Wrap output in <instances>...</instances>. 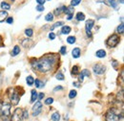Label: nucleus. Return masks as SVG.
Here are the masks:
<instances>
[{"instance_id":"nucleus-40","label":"nucleus","mask_w":124,"mask_h":121,"mask_svg":"<svg viewBox=\"0 0 124 121\" xmlns=\"http://www.w3.org/2000/svg\"><path fill=\"white\" fill-rule=\"evenodd\" d=\"M36 1V3L38 4V5H44V3L46 2L45 0H35Z\"/></svg>"},{"instance_id":"nucleus-37","label":"nucleus","mask_w":124,"mask_h":121,"mask_svg":"<svg viewBox=\"0 0 124 121\" xmlns=\"http://www.w3.org/2000/svg\"><path fill=\"white\" fill-rule=\"evenodd\" d=\"M49 38H50V39H52H52H54V38H55V34H54V33H52V32H51V33L49 34Z\"/></svg>"},{"instance_id":"nucleus-22","label":"nucleus","mask_w":124,"mask_h":121,"mask_svg":"<svg viewBox=\"0 0 124 121\" xmlns=\"http://www.w3.org/2000/svg\"><path fill=\"white\" fill-rule=\"evenodd\" d=\"M63 24H64L63 21H57V22H55V23L51 27V32H52L54 28H57V27H60V26H63Z\"/></svg>"},{"instance_id":"nucleus-50","label":"nucleus","mask_w":124,"mask_h":121,"mask_svg":"<svg viewBox=\"0 0 124 121\" xmlns=\"http://www.w3.org/2000/svg\"><path fill=\"white\" fill-rule=\"evenodd\" d=\"M48 1H51V0H48Z\"/></svg>"},{"instance_id":"nucleus-21","label":"nucleus","mask_w":124,"mask_h":121,"mask_svg":"<svg viewBox=\"0 0 124 121\" xmlns=\"http://www.w3.org/2000/svg\"><path fill=\"white\" fill-rule=\"evenodd\" d=\"M33 84H35V87H36L37 88H43V87H44V83H43L42 81L38 80V79L34 80V83H33Z\"/></svg>"},{"instance_id":"nucleus-1","label":"nucleus","mask_w":124,"mask_h":121,"mask_svg":"<svg viewBox=\"0 0 124 121\" xmlns=\"http://www.w3.org/2000/svg\"><path fill=\"white\" fill-rule=\"evenodd\" d=\"M54 64H55V57L53 55H46L40 58L39 60H35L33 63H32V66L33 69L41 73H47L53 68Z\"/></svg>"},{"instance_id":"nucleus-19","label":"nucleus","mask_w":124,"mask_h":121,"mask_svg":"<svg viewBox=\"0 0 124 121\" xmlns=\"http://www.w3.org/2000/svg\"><path fill=\"white\" fill-rule=\"evenodd\" d=\"M76 18L78 21H83V20H85V15H84L83 13L79 12V13H77V14H76Z\"/></svg>"},{"instance_id":"nucleus-13","label":"nucleus","mask_w":124,"mask_h":121,"mask_svg":"<svg viewBox=\"0 0 124 121\" xmlns=\"http://www.w3.org/2000/svg\"><path fill=\"white\" fill-rule=\"evenodd\" d=\"M66 8H67V7H65V6H62V7H60V8H57V9H55V11H54L53 14H54L55 16H60L62 13H65Z\"/></svg>"},{"instance_id":"nucleus-33","label":"nucleus","mask_w":124,"mask_h":121,"mask_svg":"<svg viewBox=\"0 0 124 121\" xmlns=\"http://www.w3.org/2000/svg\"><path fill=\"white\" fill-rule=\"evenodd\" d=\"M52 103H53V98H52V97H49V98H47L45 100V104L46 105H51Z\"/></svg>"},{"instance_id":"nucleus-2","label":"nucleus","mask_w":124,"mask_h":121,"mask_svg":"<svg viewBox=\"0 0 124 121\" xmlns=\"http://www.w3.org/2000/svg\"><path fill=\"white\" fill-rule=\"evenodd\" d=\"M11 107L12 104L7 101L0 103V116L2 118H9V116L11 115Z\"/></svg>"},{"instance_id":"nucleus-44","label":"nucleus","mask_w":124,"mask_h":121,"mask_svg":"<svg viewBox=\"0 0 124 121\" xmlns=\"http://www.w3.org/2000/svg\"><path fill=\"white\" fill-rule=\"evenodd\" d=\"M73 85H74L76 88H79V87H80V83H79V82H74Z\"/></svg>"},{"instance_id":"nucleus-35","label":"nucleus","mask_w":124,"mask_h":121,"mask_svg":"<svg viewBox=\"0 0 124 121\" xmlns=\"http://www.w3.org/2000/svg\"><path fill=\"white\" fill-rule=\"evenodd\" d=\"M35 9H36V11H38V12H43V11L45 10L44 5H37Z\"/></svg>"},{"instance_id":"nucleus-14","label":"nucleus","mask_w":124,"mask_h":121,"mask_svg":"<svg viewBox=\"0 0 124 121\" xmlns=\"http://www.w3.org/2000/svg\"><path fill=\"white\" fill-rule=\"evenodd\" d=\"M71 31H72V28L70 26H62L61 34L62 35H68V34H70Z\"/></svg>"},{"instance_id":"nucleus-28","label":"nucleus","mask_w":124,"mask_h":121,"mask_svg":"<svg viewBox=\"0 0 124 121\" xmlns=\"http://www.w3.org/2000/svg\"><path fill=\"white\" fill-rule=\"evenodd\" d=\"M25 34H26L27 37L31 38V37H33V29L29 28V29H26V30H25Z\"/></svg>"},{"instance_id":"nucleus-16","label":"nucleus","mask_w":124,"mask_h":121,"mask_svg":"<svg viewBox=\"0 0 124 121\" xmlns=\"http://www.w3.org/2000/svg\"><path fill=\"white\" fill-rule=\"evenodd\" d=\"M37 91L35 89H33L32 90V96H31V103H34L36 100H37Z\"/></svg>"},{"instance_id":"nucleus-23","label":"nucleus","mask_w":124,"mask_h":121,"mask_svg":"<svg viewBox=\"0 0 124 121\" xmlns=\"http://www.w3.org/2000/svg\"><path fill=\"white\" fill-rule=\"evenodd\" d=\"M116 32H117L118 34H123V33H124V24H123V23H120V24L117 26Z\"/></svg>"},{"instance_id":"nucleus-8","label":"nucleus","mask_w":124,"mask_h":121,"mask_svg":"<svg viewBox=\"0 0 124 121\" xmlns=\"http://www.w3.org/2000/svg\"><path fill=\"white\" fill-rule=\"evenodd\" d=\"M41 110H42V104H41V102H36L35 104H34V106H33V116H37L40 112H41Z\"/></svg>"},{"instance_id":"nucleus-6","label":"nucleus","mask_w":124,"mask_h":121,"mask_svg":"<svg viewBox=\"0 0 124 121\" xmlns=\"http://www.w3.org/2000/svg\"><path fill=\"white\" fill-rule=\"evenodd\" d=\"M10 98H11V104L12 105H17L20 101V96H19V94L16 90H13V93L10 94Z\"/></svg>"},{"instance_id":"nucleus-47","label":"nucleus","mask_w":124,"mask_h":121,"mask_svg":"<svg viewBox=\"0 0 124 121\" xmlns=\"http://www.w3.org/2000/svg\"><path fill=\"white\" fill-rule=\"evenodd\" d=\"M3 121H9L8 118H3Z\"/></svg>"},{"instance_id":"nucleus-32","label":"nucleus","mask_w":124,"mask_h":121,"mask_svg":"<svg viewBox=\"0 0 124 121\" xmlns=\"http://www.w3.org/2000/svg\"><path fill=\"white\" fill-rule=\"evenodd\" d=\"M80 2H81V0H72V1H71V6H73V7L77 6V5L80 4Z\"/></svg>"},{"instance_id":"nucleus-25","label":"nucleus","mask_w":124,"mask_h":121,"mask_svg":"<svg viewBox=\"0 0 124 121\" xmlns=\"http://www.w3.org/2000/svg\"><path fill=\"white\" fill-rule=\"evenodd\" d=\"M53 14L52 13H49V14H47L46 15V16H45V20L46 21H52L53 20Z\"/></svg>"},{"instance_id":"nucleus-43","label":"nucleus","mask_w":124,"mask_h":121,"mask_svg":"<svg viewBox=\"0 0 124 121\" xmlns=\"http://www.w3.org/2000/svg\"><path fill=\"white\" fill-rule=\"evenodd\" d=\"M43 98H44V93L41 92V93H39V94L37 95V99H38V100H42Z\"/></svg>"},{"instance_id":"nucleus-27","label":"nucleus","mask_w":124,"mask_h":121,"mask_svg":"<svg viewBox=\"0 0 124 121\" xmlns=\"http://www.w3.org/2000/svg\"><path fill=\"white\" fill-rule=\"evenodd\" d=\"M108 1H109V5L110 6H112L114 9H117V3H116V1H114V0H108Z\"/></svg>"},{"instance_id":"nucleus-41","label":"nucleus","mask_w":124,"mask_h":121,"mask_svg":"<svg viewBox=\"0 0 124 121\" xmlns=\"http://www.w3.org/2000/svg\"><path fill=\"white\" fill-rule=\"evenodd\" d=\"M78 80H79V82H82V81L84 80V75H83L82 72L79 74V76H78Z\"/></svg>"},{"instance_id":"nucleus-11","label":"nucleus","mask_w":124,"mask_h":121,"mask_svg":"<svg viewBox=\"0 0 124 121\" xmlns=\"http://www.w3.org/2000/svg\"><path fill=\"white\" fill-rule=\"evenodd\" d=\"M80 54H81V50H80V48H78V47L74 48V49L72 50V56H73V58H75V59L79 58V57H80Z\"/></svg>"},{"instance_id":"nucleus-7","label":"nucleus","mask_w":124,"mask_h":121,"mask_svg":"<svg viewBox=\"0 0 124 121\" xmlns=\"http://www.w3.org/2000/svg\"><path fill=\"white\" fill-rule=\"evenodd\" d=\"M106 121H118V115L115 114L114 110H109L106 113Z\"/></svg>"},{"instance_id":"nucleus-38","label":"nucleus","mask_w":124,"mask_h":121,"mask_svg":"<svg viewBox=\"0 0 124 121\" xmlns=\"http://www.w3.org/2000/svg\"><path fill=\"white\" fill-rule=\"evenodd\" d=\"M22 114H23V118H28V117H29V112H28V110H23Z\"/></svg>"},{"instance_id":"nucleus-46","label":"nucleus","mask_w":124,"mask_h":121,"mask_svg":"<svg viewBox=\"0 0 124 121\" xmlns=\"http://www.w3.org/2000/svg\"><path fill=\"white\" fill-rule=\"evenodd\" d=\"M118 2H120L121 4H123V0H118Z\"/></svg>"},{"instance_id":"nucleus-15","label":"nucleus","mask_w":124,"mask_h":121,"mask_svg":"<svg viewBox=\"0 0 124 121\" xmlns=\"http://www.w3.org/2000/svg\"><path fill=\"white\" fill-rule=\"evenodd\" d=\"M8 17V13L7 11H0V22L5 21V19Z\"/></svg>"},{"instance_id":"nucleus-18","label":"nucleus","mask_w":124,"mask_h":121,"mask_svg":"<svg viewBox=\"0 0 124 121\" xmlns=\"http://www.w3.org/2000/svg\"><path fill=\"white\" fill-rule=\"evenodd\" d=\"M19 53H20V47H19L18 45L14 46V49H13V53H12V56H13V57H15V56H17V55H18Z\"/></svg>"},{"instance_id":"nucleus-5","label":"nucleus","mask_w":124,"mask_h":121,"mask_svg":"<svg viewBox=\"0 0 124 121\" xmlns=\"http://www.w3.org/2000/svg\"><path fill=\"white\" fill-rule=\"evenodd\" d=\"M93 70H94L95 74H96V75H102V74H104V72H105V70H106V67H105L103 65L96 64V65L94 66Z\"/></svg>"},{"instance_id":"nucleus-4","label":"nucleus","mask_w":124,"mask_h":121,"mask_svg":"<svg viewBox=\"0 0 124 121\" xmlns=\"http://www.w3.org/2000/svg\"><path fill=\"white\" fill-rule=\"evenodd\" d=\"M22 112H23V110L20 108L15 109V110L14 111V114L12 116V121H22V119H23Z\"/></svg>"},{"instance_id":"nucleus-26","label":"nucleus","mask_w":124,"mask_h":121,"mask_svg":"<svg viewBox=\"0 0 124 121\" xmlns=\"http://www.w3.org/2000/svg\"><path fill=\"white\" fill-rule=\"evenodd\" d=\"M67 42H68L69 44H74V43L76 42V37H74V36L68 37V38H67Z\"/></svg>"},{"instance_id":"nucleus-45","label":"nucleus","mask_w":124,"mask_h":121,"mask_svg":"<svg viewBox=\"0 0 124 121\" xmlns=\"http://www.w3.org/2000/svg\"><path fill=\"white\" fill-rule=\"evenodd\" d=\"M61 89H63V88H62L61 86H58V87H56V88H54V91H57V90H61Z\"/></svg>"},{"instance_id":"nucleus-31","label":"nucleus","mask_w":124,"mask_h":121,"mask_svg":"<svg viewBox=\"0 0 124 121\" xmlns=\"http://www.w3.org/2000/svg\"><path fill=\"white\" fill-rule=\"evenodd\" d=\"M78 73V66H74L72 67V74L73 75H76Z\"/></svg>"},{"instance_id":"nucleus-30","label":"nucleus","mask_w":124,"mask_h":121,"mask_svg":"<svg viewBox=\"0 0 124 121\" xmlns=\"http://www.w3.org/2000/svg\"><path fill=\"white\" fill-rule=\"evenodd\" d=\"M55 77H56V79L57 80H59V81H63L64 80V75H63V73H61V72H58L56 75H55Z\"/></svg>"},{"instance_id":"nucleus-3","label":"nucleus","mask_w":124,"mask_h":121,"mask_svg":"<svg viewBox=\"0 0 124 121\" xmlns=\"http://www.w3.org/2000/svg\"><path fill=\"white\" fill-rule=\"evenodd\" d=\"M119 41H120L119 36L116 35V34H114V35H112V36L107 39L106 44H107V46H109L110 48H114V47H115V46L119 43Z\"/></svg>"},{"instance_id":"nucleus-39","label":"nucleus","mask_w":124,"mask_h":121,"mask_svg":"<svg viewBox=\"0 0 124 121\" xmlns=\"http://www.w3.org/2000/svg\"><path fill=\"white\" fill-rule=\"evenodd\" d=\"M6 19H7V23L8 24H13V22H14V18L13 17H7Z\"/></svg>"},{"instance_id":"nucleus-29","label":"nucleus","mask_w":124,"mask_h":121,"mask_svg":"<svg viewBox=\"0 0 124 121\" xmlns=\"http://www.w3.org/2000/svg\"><path fill=\"white\" fill-rule=\"evenodd\" d=\"M76 94H77L76 90H75V89H72V90L70 91V93H69V98H70V99H74V98L76 96Z\"/></svg>"},{"instance_id":"nucleus-17","label":"nucleus","mask_w":124,"mask_h":121,"mask_svg":"<svg viewBox=\"0 0 124 121\" xmlns=\"http://www.w3.org/2000/svg\"><path fill=\"white\" fill-rule=\"evenodd\" d=\"M51 118H52V121H59V120H60V114H59V112H58V111L53 112V113L52 114Z\"/></svg>"},{"instance_id":"nucleus-10","label":"nucleus","mask_w":124,"mask_h":121,"mask_svg":"<svg viewBox=\"0 0 124 121\" xmlns=\"http://www.w3.org/2000/svg\"><path fill=\"white\" fill-rule=\"evenodd\" d=\"M94 25H95V20H94V19H88V20L86 21V23H85V29H86V32L91 31L92 28L94 27Z\"/></svg>"},{"instance_id":"nucleus-9","label":"nucleus","mask_w":124,"mask_h":121,"mask_svg":"<svg viewBox=\"0 0 124 121\" xmlns=\"http://www.w3.org/2000/svg\"><path fill=\"white\" fill-rule=\"evenodd\" d=\"M74 12H75V9H74V7H73V6H70V7L66 8L65 13H66V15H67V16H68V17H67V19H68V20H71V19L73 18Z\"/></svg>"},{"instance_id":"nucleus-34","label":"nucleus","mask_w":124,"mask_h":121,"mask_svg":"<svg viewBox=\"0 0 124 121\" xmlns=\"http://www.w3.org/2000/svg\"><path fill=\"white\" fill-rule=\"evenodd\" d=\"M66 53H67V48H66V46H62V47L60 48V54H61V55H66Z\"/></svg>"},{"instance_id":"nucleus-36","label":"nucleus","mask_w":124,"mask_h":121,"mask_svg":"<svg viewBox=\"0 0 124 121\" xmlns=\"http://www.w3.org/2000/svg\"><path fill=\"white\" fill-rule=\"evenodd\" d=\"M82 73H83V75H84V76H86V77H89V76H90V71H89V70H87V69L82 70Z\"/></svg>"},{"instance_id":"nucleus-24","label":"nucleus","mask_w":124,"mask_h":121,"mask_svg":"<svg viewBox=\"0 0 124 121\" xmlns=\"http://www.w3.org/2000/svg\"><path fill=\"white\" fill-rule=\"evenodd\" d=\"M26 82H27V84H28L29 86H33V83H34V79H33V76H28V77L26 78Z\"/></svg>"},{"instance_id":"nucleus-12","label":"nucleus","mask_w":124,"mask_h":121,"mask_svg":"<svg viewBox=\"0 0 124 121\" xmlns=\"http://www.w3.org/2000/svg\"><path fill=\"white\" fill-rule=\"evenodd\" d=\"M95 56L99 59H102V58H105L106 57V51L103 50V49H99L95 52Z\"/></svg>"},{"instance_id":"nucleus-49","label":"nucleus","mask_w":124,"mask_h":121,"mask_svg":"<svg viewBox=\"0 0 124 121\" xmlns=\"http://www.w3.org/2000/svg\"><path fill=\"white\" fill-rule=\"evenodd\" d=\"M11 1H13V2H14V0H11Z\"/></svg>"},{"instance_id":"nucleus-42","label":"nucleus","mask_w":124,"mask_h":121,"mask_svg":"<svg viewBox=\"0 0 124 121\" xmlns=\"http://www.w3.org/2000/svg\"><path fill=\"white\" fill-rule=\"evenodd\" d=\"M112 65H113V66H114V68H116L117 67V66L119 65L116 60H113V63H112Z\"/></svg>"},{"instance_id":"nucleus-48","label":"nucleus","mask_w":124,"mask_h":121,"mask_svg":"<svg viewBox=\"0 0 124 121\" xmlns=\"http://www.w3.org/2000/svg\"><path fill=\"white\" fill-rule=\"evenodd\" d=\"M0 44H1V38H0Z\"/></svg>"},{"instance_id":"nucleus-20","label":"nucleus","mask_w":124,"mask_h":121,"mask_svg":"<svg viewBox=\"0 0 124 121\" xmlns=\"http://www.w3.org/2000/svg\"><path fill=\"white\" fill-rule=\"evenodd\" d=\"M0 6H1V9H3L4 11H8L11 9V5L7 2H2L1 4H0Z\"/></svg>"}]
</instances>
